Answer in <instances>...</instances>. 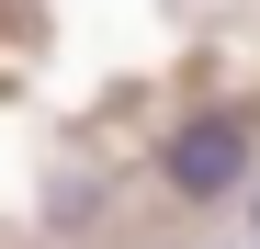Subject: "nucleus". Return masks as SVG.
Masks as SVG:
<instances>
[{
  "mask_svg": "<svg viewBox=\"0 0 260 249\" xmlns=\"http://www.w3.org/2000/svg\"><path fill=\"white\" fill-rule=\"evenodd\" d=\"M249 159H260V124H249V113H181L170 147H158V170H170L181 204H226V193L249 181Z\"/></svg>",
  "mask_w": 260,
  "mask_h": 249,
  "instance_id": "f257e3e1",
  "label": "nucleus"
}]
</instances>
